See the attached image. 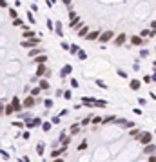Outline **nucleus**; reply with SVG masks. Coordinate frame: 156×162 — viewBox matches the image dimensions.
<instances>
[{
	"label": "nucleus",
	"instance_id": "obj_12",
	"mask_svg": "<svg viewBox=\"0 0 156 162\" xmlns=\"http://www.w3.org/2000/svg\"><path fill=\"white\" fill-rule=\"evenodd\" d=\"M27 20H29V24H35V22H37V20H35V16H33V13H31V11H29V13H27Z\"/></svg>",
	"mask_w": 156,
	"mask_h": 162
},
{
	"label": "nucleus",
	"instance_id": "obj_11",
	"mask_svg": "<svg viewBox=\"0 0 156 162\" xmlns=\"http://www.w3.org/2000/svg\"><path fill=\"white\" fill-rule=\"evenodd\" d=\"M9 16L15 20V18H18V15H16V9H9Z\"/></svg>",
	"mask_w": 156,
	"mask_h": 162
},
{
	"label": "nucleus",
	"instance_id": "obj_13",
	"mask_svg": "<svg viewBox=\"0 0 156 162\" xmlns=\"http://www.w3.org/2000/svg\"><path fill=\"white\" fill-rule=\"evenodd\" d=\"M55 26H56V33H58V35H62V24H60V22H56Z\"/></svg>",
	"mask_w": 156,
	"mask_h": 162
},
{
	"label": "nucleus",
	"instance_id": "obj_2",
	"mask_svg": "<svg viewBox=\"0 0 156 162\" xmlns=\"http://www.w3.org/2000/svg\"><path fill=\"white\" fill-rule=\"evenodd\" d=\"M38 44H40V40H37V37H35V38H22V40H20V46L26 47V49L38 47Z\"/></svg>",
	"mask_w": 156,
	"mask_h": 162
},
{
	"label": "nucleus",
	"instance_id": "obj_15",
	"mask_svg": "<svg viewBox=\"0 0 156 162\" xmlns=\"http://www.w3.org/2000/svg\"><path fill=\"white\" fill-rule=\"evenodd\" d=\"M62 2H64L65 5H67V4H71V0H62Z\"/></svg>",
	"mask_w": 156,
	"mask_h": 162
},
{
	"label": "nucleus",
	"instance_id": "obj_5",
	"mask_svg": "<svg viewBox=\"0 0 156 162\" xmlns=\"http://www.w3.org/2000/svg\"><path fill=\"white\" fill-rule=\"evenodd\" d=\"M131 44H133V46H143V44H145V42L147 40H143V38H142V37H140V35H133V37H131Z\"/></svg>",
	"mask_w": 156,
	"mask_h": 162
},
{
	"label": "nucleus",
	"instance_id": "obj_8",
	"mask_svg": "<svg viewBox=\"0 0 156 162\" xmlns=\"http://www.w3.org/2000/svg\"><path fill=\"white\" fill-rule=\"evenodd\" d=\"M89 33H91V31H89V26H82V27H80V29L76 31L78 37H87Z\"/></svg>",
	"mask_w": 156,
	"mask_h": 162
},
{
	"label": "nucleus",
	"instance_id": "obj_14",
	"mask_svg": "<svg viewBox=\"0 0 156 162\" xmlns=\"http://www.w3.org/2000/svg\"><path fill=\"white\" fill-rule=\"evenodd\" d=\"M151 26H153V31H156V20H153V24H151Z\"/></svg>",
	"mask_w": 156,
	"mask_h": 162
},
{
	"label": "nucleus",
	"instance_id": "obj_9",
	"mask_svg": "<svg viewBox=\"0 0 156 162\" xmlns=\"http://www.w3.org/2000/svg\"><path fill=\"white\" fill-rule=\"evenodd\" d=\"M37 35L33 33V31H29V29H24V33H22V38H35Z\"/></svg>",
	"mask_w": 156,
	"mask_h": 162
},
{
	"label": "nucleus",
	"instance_id": "obj_1",
	"mask_svg": "<svg viewBox=\"0 0 156 162\" xmlns=\"http://www.w3.org/2000/svg\"><path fill=\"white\" fill-rule=\"evenodd\" d=\"M143 133L115 115L85 117L60 133L51 162H156L154 142L143 144Z\"/></svg>",
	"mask_w": 156,
	"mask_h": 162
},
{
	"label": "nucleus",
	"instance_id": "obj_3",
	"mask_svg": "<svg viewBox=\"0 0 156 162\" xmlns=\"http://www.w3.org/2000/svg\"><path fill=\"white\" fill-rule=\"evenodd\" d=\"M115 38H116V35L111 31V29H107V31H102V37H100V40L98 42H102V44H107V42H115Z\"/></svg>",
	"mask_w": 156,
	"mask_h": 162
},
{
	"label": "nucleus",
	"instance_id": "obj_6",
	"mask_svg": "<svg viewBox=\"0 0 156 162\" xmlns=\"http://www.w3.org/2000/svg\"><path fill=\"white\" fill-rule=\"evenodd\" d=\"M69 26H71L73 29H76V31H78V29L83 26V24H82V18H80V16H75V18H71V24H69Z\"/></svg>",
	"mask_w": 156,
	"mask_h": 162
},
{
	"label": "nucleus",
	"instance_id": "obj_10",
	"mask_svg": "<svg viewBox=\"0 0 156 162\" xmlns=\"http://www.w3.org/2000/svg\"><path fill=\"white\" fill-rule=\"evenodd\" d=\"M13 26H15V27H22V29H24V26H26V24L22 22V18H15V20H13Z\"/></svg>",
	"mask_w": 156,
	"mask_h": 162
},
{
	"label": "nucleus",
	"instance_id": "obj_7",
	"mask_svg": "<svg viewBox=\"0 0 156 162\" xmlns=\"http://www.w3.org/2000/svg\"><path fill=\"white\" fill-rule=\"evenodd\" d=\"M100 37H102V31H98V29H94V31H91L85 38L87 40H100Z\"/></svg>",
	"mask_w": 156,
	"mask_h": 162
},
{
	"label": "nucleus",
	"instance_id": "obj_4",
	"mask_svg": "<svg viewBox=\"0 0 156 162\" xmlns=\"http://www.w3.org/2000/svg\"><path fill=\"white\" fill-rule=\"evenodd\" d=\"M127 40H131V38H129L125 33H120V35H116V38H115V44H116V46H123Z\"/></svg>",
	"mask_w": 156,
	"mask_h": 162
}]
</instances>
